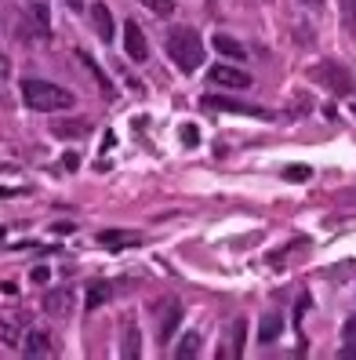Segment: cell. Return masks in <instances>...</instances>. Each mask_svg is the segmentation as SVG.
<instances>
[{
  "label": "cell",
  "instance_id": "obj_12",
  "mask_svg": "<svg viewBox=\"0 0 356 360\" xmlns=\"http://www.w3.org/2000/svg\"><path fill=\"white\" fill-rule=\"evenodd\" d=\"M211 44H215V52H218V55L233 58V62H244V58H248V52H244V47H240L233 37H225V33H215V40H211Z\"/></svg>",
  "mask_w": 356,
  "mask_h": 360
},
{
  "label": "cell",
  "instance_id": "obj_15",
  "mask_svg": "<svg viewBox=\"0 0 356 360\" xmlns=\"http://www.w3.org/2000/svg\"><path fill=\"white\" fill-rule=\"evenodd\" d=\"M284 331V320L280 317H262V327H258V338H262V346L266 342H277Z\"/></svg>",
  "mask_w": 356,
  "mask_h": 360
},
{
  "label": "cell",
  "instance_id": "obj_27",
  "mask_svg": "<svg viewBox=\"0 0 356 360\" xmlns=\"http://www.w3.org/2000/svg\"><path fill=\"white\" fill-rule=\"evenodd\" d=\"M8 73H11V62H8L4 55H0V77H8Z\"/></svg>",
  "mask_w": 356,
  "mask_h": 360
},
{
  "label": "cell",
  "instance_id": "obj_20",
  "mask_svg": "<svg viewBox=\"0 0 356 360\" xmlns=\"http://www.w3.org/2000/svg\"><path fill=\"white\" fill-rule=\"evenodd\" d=\"M0 342H4V346H15V342H19V327L11 320H0Z\"/></svg>",
  "mask_w": 356,
  "mask_h": 360
},
{
  "label": "cell",
  "instance_id": "obj_16",
  "mask_svg": "<svg viewBox=\"0 0 356 360\" xmlns=\"http://www.w3.org/2000/svg\"><path fill=\"white\" fill-rule=\"evenodd\" d=\"M197 353H200V335H197V331H189V335H186L182 342H178L175 357H178V360H193Z\"/></svg>",
  "mask_w": 356,
  "mask_h": 360
},
{
  "label": "cell",
  "instance_id": "obj_29",
  "mask_svg": "<svg viewBox=\"0 0 356 360\" xmlns=\"http://www.w3.org/2000/svg\"><path fill=\"white\" fill-rule=\"evenodd\" d=\"M66 8L70 11H84V0H66Z\"/></svg>",
  "mask_w": 356,
  "mask_h": 360
},
{
  "label": "cell",
  "instance_id": "obj_19",
  "mask_svg": "<svg viewBox=\"0 0 356 360\" xmlns=\"http://www.w3.org/2000/svg\"><path fill=\"white\" fill-rule=\"evenodd\" d=\"M284 178H287V182H309L313 168H305V164H291V168H284Z\"/></svg>",
  "mask_w": 356,
  "mask_h": 360
},
{
  "label": "cell",
  "instance_id": "obj_24",
  "mask_svg": "<svg viewBox=\"0 0 356 360\" xmlns=\"http://www.w3.org/2000/svg\"><path fill=\"white\" fill-rule=\"evenodd\" d=\"M244 331H248V324H244V320H236V324H233V342H236V357L244 353Z\"/></svg>",
  "mask_w": 356,
  "mask_h": 360
},
{
  "label": "cell",
  "instance_id": "obj_8",
  "mask_svg": "<svg viewBox=\"0 0 356 360\" xmlns=\"http://www.w3.org/2000/svg\"><path fill=\"white\" fill-rule=\"evenodd\" d=\"M91 26H95V33H99L106 44L113 40V26H117V22H113V15H109V8L102 4V0H99V4H91Z\"/></svg>",
  "mask_w": 356,
  "mask_h": 360
},
{
  "label": "cell",
  "instance_id": "obj_5",
  "mask_svg": "<svg viewBox=\"0 0 356 360\" xmlns=\"http://www.w3.org/2000/svg\"><path fill=\"white\" fill-rule=\"evenodd\" d=\"M316 77H323V80H327V88H331L334 95H353V91H356V80H353V73L338 70L334 62H323L320 70H316Z\"/></svg>",
  "mask_w": 356,
  "mask_h": 360
},
{
  "label": "cell",
  "instance_id": "obj_4",
  "mask_svg": "<svg viewBox=\"0 0 356 360\" xmlns=\"http://www.w3.org/2000/svg\"><path fill=\"white\" fill-rule=\"evenodd\" d=\"M156 317H160L156 320V342H171L178 320H182V306H178V299H164V302H160Z\"/></svg>",
  "mask_w": 356,
  "mask_h": 360
},
{
  "label": "cell",
  "instance_id": "obj_9",
  "mask_svg": "<svg viewBox=\"0 0 356 360\" xmlns=\"http://www.w3.org/2000/svg\"><path fill=\"white\" fill-rule=\"evenodd\" d=\"M44 309H47L51 317H66L70 309H73V291H70V288H58V291H51V295L44 299Z\"/></svg>",
  "mask_w": 356,
  "mask_h": 360
},
{
  "label": "cell",
  "instance_id": "obj_1",
  "mask_svg": "<svg viewBox=\"0 0 356 360\" xmlns=\"http://www.w3.org/2000/svg\"><path fill=\"white\" fill-rule=\"evenodd\" d=\"M168 55L171 62L178 65L182 73H193V70H200V62H204V44L197 37V29H171L168 33Z\"/></svg>",
  "mask_w": 356,
  "mask_h": 360
},
{
  "label": "cell",
  "instance_id": "obj_25",
  "mask_svg": "<svg viewBox=\"0 0 356 360\" xmlns=\"http://www.w3.org/2000/svg\"><path fill=\"white\" fill-rule=\"evenodd\" d=\"M29 281H33V284H47V281H51V269H47V266H33V269H29Z\"/></svg>",
  "mask_w": 356,
  "mask_h": 360
},
{
  "label": "cell",
  "instance_id": "obj_22",
  "mask_svg": "<svg viewBox=\"0 0 356 360\" xmlns=\"http://www.w3.org/2000/svg\"><path fill=\"white\" fill-rule=\"evenodd\" d=\"M145 8H149L153 15H171L175 11V0H142Z\"/></svg>",
  "mask_w": 356,
  "mask_h": 360
},
{
  "label": "cell",
  "instance_id": "obj_13",
  "mask_svg": "<svg viewBox=\"0 0 356 360\" xmlns=\"http://www.w3.org/2000/svg\"><path fill=\"white\" fill-rule=\"evenodd\" d=\"M138 353H142L138 324H135V320H127V324H124V357H127V360H138Z\"/></svg>",
  "mask_w": 356,
  "mask_h": 360
},
{
  "label": "cell",
  "instance_id": "obj_31",
  "mask_svg": "<svg viewBox=\"0 0 356 360\" xmlns=\"http://www.w3.org/2000/svg\"><path fill=\"white\" fill-rule=\"evenodd\" d=\"M305 4H309V8H316V4H323V0H305Z\"/></svg>",
  "mask_w": 356,
  "mask_h": 360
},
{
  "label": "cell",
  "instance_id": "obj_3",
  "mask_svg": "<svg viewBox=\"0 0 356 360\" xmlns=\"http://www.w3.org/2000/svg\"><path fill=\"white\" fill-rule=\"evenodd\" d=\"M207 80L218 84V88H229V91L251 88V77L244 70H236V65H211V70H207Z\"/></svg>",
  "mask_w": 356,
  "mask_h": 360
},
{
  "label": "cell",
  "instance_id": "obj_30",
  "mask_svg": "<svg viewBox=\"0 0 356 360\" xmlns=\"http://www.w3.org/2000/svg\"><path fill=\"white\" fill-rule=\"evenodd\" d=\"M342 357H356V342H353V346H346V350H342Z\"/></svg>",
  "mask_w": 356,
  "mask_h": 360
},
{
  "label": "cell",
  "instance_id": "obj_7",
  "mask_svg": "<svg viewBox=\"0 0 356 360\" xmlns=\"http://www.w3.org/2000/svg\"><path fill=\"white\" fill-rule=\"evenodd\" d=\"M204 106H207V109H225V113H244V117H258V120H266V117H269L266 109H258V106H244V102H236V98H222V95H207V98H204Z\"/></svg>",
  "mask_w": 356,
  "mask_h": 360
},
{
  "label": "cell",
  "instance_id": "obj_21",
  "mask_svg": "<svg viewBox=\"0 0 356 360\" xmlns=\"http://www.w3.org/2000/svg\"><path fill=\"white\" fill-rule=\"evenodd\" d=\"M80 58H84V65H88V70H91V73H95V77H99V84H102V91H106V95H109V91H113V88H109V80H106V73H102V70H99V62H95V58H91V55H84V52H80Z\"/></svg>",
  "mask_w": 356,
  "mask_h": 360
},
{
  "label": "cell",
  "instance_id": "obj_28",
  "mask_svg": "<svg viewBox=\"0 0 356 360\" xmlns=\"http://www.w3.org/2000/svg\"><path fill=\"white\" fill-rule=\"evenodd\" d=\"M0 291H4V295H19V288H15L11 281H4V284H0Z\"/></svg>",
  "mask_w": 356,
  "mask_h": 360
},
{
  "label": "cell",
  "instance_id": "obj_2",
  "mask_svg": "<svg viewBox=\"0 0 356 360\" xmlns=\"http://www.w3.org/2000/svg\"><path fill=\"white\" fill-rule=\"evenodd\" d=\"M22 102L29 109H40V113H51V109H70L73 106V95L58 84H47V80H22Z\"/></svg>",
  "mask_w": 356,
  "mask_h": 360
},
{
  "label": "cell",
  "instance_id": "obj_17",
  "mask_svg": "<svg viewBox=\"0 0 356 360\" xmlns=\"http://www.w3.org/2000/svg\"><path fill=\"white\" fill-rule=\"evenodd\" d=\"M99 244H106V248H135V237H124L117 233V229H106V233H99Z\"/></svg>",
  "mask_w": 356,
  "mask_h": 360
},
{
  "label": "cell",
  "instance_id": "obj_11",
  "mask_svg": "<svg viewBox=\"0 0 356 360\" xmlns=\"http://www.w3.org/2000/svg\"><path fill=\"white\" fill-rule=\"evenodd\" d=\"M88 131H91L88 120H51V135H58V139H80Z\"/></svg>",
  "mask_w": 356,
  "mask_h": 360
},
{
  "label": "cell",
  "instance_id": "obj_23",
  "mask_svg": "<svg viewBox=\"0 0 356 360\" xmlns=\"http://www.w3.org/2000/svg\"><path fill=\"white\" fill-rule=\"evenodd\" d=\"M197 142H200V131H197V124H182V146H189V150H193Z\"/></svg>",
  "mask_w": 356,
  "mask_h": 360
},
{
  "label": "cell",
  "instance_id": "obj_10",
  "mask_svg": "<svg viewBox=\"0 0 356 360\" xmlns=\"http://www.w3.org/2000/svg\"><path fill=\"white\" fill-rule=\"evenodd\" d=\"M29 15H33L40 37H51V0H29Z\"/></svg>",
  "mask_w": 356,
  "mask_h": 360
},
{
  "label": "cell",
  "instance_id": "obj_26",
  "mask_svg": "<svg viewBox=\"0 0 356 360\" xmlns=\"http://www.w3.org/2000/svg\"><path fill=\"white\" fill-rule=\"evenodd\" d=\"M62 168H66V171H76V168H80V153H66V157H62Z\"/></svg>",
  "mask_w": 356,
  "mask_h": 360
},
{
  "label": "cell",
  "instance_id": "obj_6",
  "mask_svg": "<svg viewBox=\"0 0 356 360\" xmlns=\"http://www.w3.org/2000/svg\"><path fill=\"white\" fill-rule=\"evenodd\" d=\"M124 52L131 62H145L149 58V47H145V37H142V26L138 22H124Z\"/></svg>",
  "mask_w": 356,
  "mask_h": 360
},
{
  "label": "cell",
  "instance_id": "obj_14",
  "mask_svg": "<svg viewBox=\"0 0 356 360\" xmlns=\"http://www.w3.org/2000/svg\"><path fill=\"white\" fill-rule=\"evenodd\" d=\"M22 353H26V357H51V338L40 335V331H29Z\"/></svg>",
  "mask_w": 356,
  "mask_h": 360
},
{
  "label": "cell",
  "instance_id": "obj_18",
  "mask_svg": "<svg viewBox=\"0 0 356 360\" xmlns=\"http://www.w3.org/2000/svg\"><path fill=\"white\" fill-rule=\"evenodd\" d=\"M113 299V288L109 284H95L91 291H88V309H99L102 302H109Z\"/></svg>",
  "mask_w": 356,
  "mask_h": 360
}]
</instances>
